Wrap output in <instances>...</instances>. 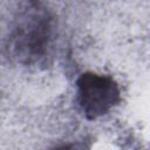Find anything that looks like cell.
I'll use <instances>...</instances> for the list:
<instances>
[{
  "instance_id": "obj_2",
  "label": "cell",
  "mask_w": 150,
  "mask_h": 150,
  "mask_svg": "<svg viewBox=\"0 0 150 150\" xmlns=\"http://www.w3.org/2000/svg\"><path fill=\"white\" fill-rule=\"evenodd\" d=\"M39 5L30 0L28 12L22 13L25 20H19L12 36V48L16 56L23 59H33L43 53L48 42V19L39 12Z\"/></svg>"
},
{
  "instance_id": "obj_1",
  "label": "cell",
  "mask_w": 150,
  "mask_h": 150,
  "mask_svg": "<svg viewBox=\"0 0 150 150\" xmlns=\"http://www.w3.org/2000/svg\"><path fill=\"white\" fill-rule=\"evenodd\" d=\"M77 101L88 120L105 115L120 102V88L107 75L84 73L77 80Z\"/></svg>"
}]
</instances>
